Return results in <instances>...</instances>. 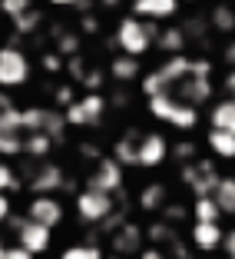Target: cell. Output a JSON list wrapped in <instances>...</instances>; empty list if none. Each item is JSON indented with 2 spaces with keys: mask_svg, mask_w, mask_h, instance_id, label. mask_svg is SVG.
I'll list each match as a JSON object with an SVG mask.
<instances>
[{
  "mask_svg": "<svg viewBox=\"0 0 235 259\" xmlns=\"http://www.w3.org/2000/svg\"><path fill=\"white\" fill-rule=\"evenodd\" d=\"M156 37H159V27L149 20H139V17H123L120 23H116V30H113V44L120 47V54L126 57H146L156 47Z\"/></svg>",
  "mask_w": 235,
  "mask_h": 259,
  "instance_id": "cell-1",
  "label": "cell"
},
{
  "mask_svg": "<svg viewBox=\"0 0 235 259\" xmlns=\"http://www.w3.org/2000/svg\"><path fill=\"white\" fill-rule=\"evenodd\" d=\"M149 113L159 123H169V126H175V130L199 126V110L189 107V103H182L172 93H156V97H149Z\"/></svg>",
  "mask_w": 235,
  "mask_h": 259,
  "instance_id": "cell-2",
  "label": "cell"
},
{
  "mask_svg": "<svg viewBox=\"0 0 235 259\" xmlns=\"http://www.w3.org/2000/svg\"><path fill=\"white\" fill-rule=\"evenodd\" d=\"M27 80H30V57L14 44L0 47V90L10 93L17 87H23Z\"/></svg>",
  "mask_w": 235,
  "mask_h": 259,
  "instance_id": "cell-3",
  "label": "cell"
},
{
  "mask_svg": "<svg viewBox=\"0 0 235 259\" xmlns=\"http://www.w3.org/2000/svg\"><path fill=\"white\" fill-rule=\"evenodd\" d=\"M103 113H106V97L103 93H83L76 103H70L63 110L67 126H96L103 120Z\"/></svg>",
  "mask_w": 235,
  "mask_h": 259,
  "instance_id": "cell-4",
  "label": "cell"
},
{
  "mask_svg": "<svg viewBox=\"0 0 235 259\" xmlns=\"http://www.w3.org/2000/svg\"><path fill=\"white\" fill-rule=\"evenodd\" d=\"M219 169H215V163L212 160H192V163H186L182 166V183H189V190L196 193V199L199 196H212L215 193V186H219Z\"/></svg>",
  "mask_w": 235,
  "mask_h": 259,
  "instance_id": "cell-5",
  "label": "cell"
},
{
  "mask_svg": "<svg viewBox=\"0 0 235 259\" xmlns=\"http://www.w3.org/2000/svg\"><path fill=\"white\" fill-rule=\"evenodd\" d=\"M76 213L83 223H106L113 216V196L99 190H80L76 193Z\"/></svg>",
  "mask_w": 235,
  "mask_h": 259,
  "instance_id": "cell-6",
  "label": "cell"
},
{
  "mask_svg": "<svg viewBox=\"0 0 235 259\" xmlns=\"http://www.w3.org/2000/svg\"><path fill=\"white\" fill-rule=\"evenodd\" d=\"M10 226L17 229V246L37 256V252H46L50 249V239H53V229L40 226V223H30V220H14Z\"/></svg>",
  "mask_w": 235,
  "mask_h": 259,
  "instance_id": "cell-7",
  "label": "cell"
},
{
  "mask_svg": "<svg viewBox=\"0 0 235 259\" xmlns=\"http://www.w3.org/2000/svg\"><path fill=\"white\" fill-rule=\"evenodd\" d=\"M120 186H123V166L113 156H99L93 173H90V180H86V190H99V193H109V196H113Z\"/></svg>",
  "mask_w": 235,
  "mask_h": 259,
  "instance_id": "cell-8",
  "label": "cell"
},
{
  "mask_svg": "<svg viewBox=\"0 0 235 259\" xmlns=\"http://www.w3.org/2000/svg\"><path fill=\"white\" fill-rule=\"evenodd\" d=\"M169 156V140L162 137V133H156V130H149V133H143V140H139V156H136V166L143 169H156L162 166Z\"/></svg>",
  "mask_w": 235,
  "mask_h": 259,
  "instance_id": "cell-9",
  "label": "cell"
},
{
  "mask_svg": "<svg viewBox=\"0 0 235 259\" xmlns=\"http://www.w3.org/2000/svg\"><path fill=\"white\" fill-rule=\"evenodd\" d=\"M27 220L30 223H40V226L53 229L63 223V203L56 196H33L30 206H27Z\"/></svg>",
  "mask_w": 235,
  "mask_h": 259,
  "instance_id": "cell-10",
  "label": "cell"
},
{
  "mask_svg": "<svg viewBox=\"0 0 235 259\" xmlns=\"http://www.w3.org/2000/svg\"><path fill=\"white\" fill-rule=\"evenodd\" d=\"M182 0H133V17L139 20H149V23H162V20H172L179 14Z\"/></svg>",
  "mask_w": 235,
  "mask_h": 259,
  "instance_id": "cell-11",
  "label": "cell"
},
{
  "mask_svg": "<svg viewBox=\"0 0 235 259\" xmlns=\"http://www.w3.org/2000/svg\"><path fill=\"white\" fill-rule=\"evenodd\" d=\"M139 140H143V130H136V126H129V130L120 133V140H116V146H113V160L120 163V166H136Z\"/></svg>",
  "mask_w": 235,
  "mask_h": 259,
  "instance_id": "cell-12",
  "label": "cell"
},
{
  "mask_svg": "<svg viewBox=\"0 0 235 259\" xmlns=\"http://www.w3.org/2000/svg\"><path fill=\"white\" fill-rule=\"evenodd\" d=\"M60 186H67V176H63V169L56 166V163H43L30 180V190L37 193V196H50V193L60 190Z\"/></svg>",
  "mask_w": 235,
  "mask_h": 259,
  "instance_id": "cell-13",
  "label": "cell"
},
{
  "mask_svg": "<svg viewBox=\"0 0 235 259\" xmlns=\"http://www.w3.org/2000/svg\"><path fill=\"white\" fill-rule=\"evenodd\" d=\"M106 73L113 76L116 83H136V80H143V60H136V57H126V54H116L113 60H109Z\"/></svg>",
  "mask_w": 235,
  "mask_h": 259,
  "instance_id": "cell-14",
  "label": "cell"
},
{
  "mask_svg": "<svg viewBox=\"0 0 235 259\" xmlns=\"http://www.w3.org/2000/svg\"><path fill=\"white\" fill-rule=\"evenodd\" d=\"M222 239H225V233H222L219 223H196V226H192V243H196V249H202V252L219 249Z\"/></svg>",
  "mask_w": 235,
  "mask_h": 259,
  "instance_id": "cell-15",
  "label": "cell"
},
{
  "mask_svg": "<svg viewBox=\"0 0 235 259\" xmlns=\"http://www.w3.org/2000/svg\"><path fill=\"white\" fill-rule=\"evenodd\" d=\"M139 246H143V229L133 226V223H123V226L116 229V236H113V249L120 252V256H129V252H143Z\"/></svg>",
  "mask_w": 235,
  "mask_h": 259,
  "instance_id": "cell-16",
  "label": "cell"
},
{
  "mask_svg": "<svg viewBox=\"0 0 235 259\" xmlns=\"http://www.w3.org/2000/svg\"><path fill=\"white\" fill-rule=\"evenodd\" d=\"M186 44H189V37H186V30H182V23H172V27L159 30V37H156V50H162L166 57L182 54Z\"/></svg>",
  "mask_w": 235,
  "mask_h": 259,
  "instance_id": "cell-17",
  "label": "cell"
},
{
  "mask_svg": "<svg viewBox=\"0 0 235 259\" xmlns=\"http://www.w3.org/2000/svg\"><path fill=\"white\" fill-rule=\"evenodd\" d=\"M209 123H212V130L235 133V100H228V97L215 100L212 110H209Z\"/></svg>",
  "mask_w": 235,
  "mask_h": 259,
  "instance_id": "cell-18",
  "label": "cell"
},
{
  "mask_svg": "<svg viewBox=\"0 0 235 259\" xmlns=\"http://www.w3.org/2000/svg\"><path fill=\"white\" fill-rule=\"evenodd\" d=\"M205 143H209V150H212L219 160H235V133H225V130H209Z\"/></svg>",
  "mask_w": 235,
  "mask_h": 259,
  "instance_id": "cell-19",
  "label": "cell"
},
{
  "mask_svg": "<svg viewBox=\"0 0 235 259\" xmlns=\"http://www.w3.org/2000/svg\"><path fill=\"white\" fill-rule=\"evenodd\" d=\"M212 199H215V206H219V213L235 216V176H222L215 193H212Z\"/></svg>",
  "mask_w": 235,
  "mask_h": 259,
  "instance_id": "cell-20",
  "label": "cell"
},
{
  "mask_svg": "<svg viewBox=\"0 0 235 259\" xmlns=\"http://www.w3.org/2000/svg\"><path fill=\"white\" fill-rule=\"evenodd\" d=\"M209 27L215 33H235V7L232 4H215L209 14Z\"/></svg>",
  "mask_w": 235,
  "mask_h": 259,
  "instance_id": "cell-21",
  "label": "cell"
},
{
  "mask_svg": "<svg viewBox=\"0 0 235 259\" xmlns=\"http://www.w3.org/2000/svg\"><path fill=\"white\" fill-rule=\"evenodd\" d=\"M166 183H149L143 186V193H139V206H143L146 213H159L162 206H166Z\"/></svg>",
  "mask_w": 235,
  "mask_h": 259,
  "instance_id": "cell-22",
  "label": "cell"
},
{
  "mask_svg": "<svg viewBox=\"0 0 235 259\" xmlns=\"http://www.w3.org/2000/svg\"><path fill=\"white\" fill-rule=\"evenodd\" d=\"M53 143H56V140L46 137V133H27V137H23V153H27V156H40V160H43L46 153L53 150Z\"/></svg>",
  "mask_w": 235,
  "mask_h": 259,
  "instance_id": "cell-23",
  "label": "cell"
},
{
  "mask_svg": "<svg viewBox=\"0 0 235 259\" xmlns=\"http://www.w3.org/2000/svg\"><path fill=\"white\" fill-rule=\"evenodd\" d=\"M192 216H196V223H219V206H215L212 196H199L196 203H192Z\"/></svg>",
  "mask_w": 235,
  "mask_h": 259,
  "instance_id": "cell-24",
  "label": "cell"
},
{
  "mask_svg": "<svg viewBox=\"0 0 235 259\" xmlns=\"http://www.w3.org/2000/svg\"><path fill=\"white\" fill-rule=\"evenodd\" d=\"M43 116H46V110H40V107L20 110V126H23V133H40V130H43Z\"/></svg>",
  "mask_w": 235,
  "mask_h": 259,
  "instance_id": "cell-25",
  "label": "cell"
},
{
  "mask_svg": "<svg viewBox=\"0 0 235 259\" xmlns=\"http://www.w3.org/2000/svg\"><path fill=\"white\" fill-rule=\"evenodd\" d=\"M23 153V133H0V156Z\"/></svg>",
  "mask_w": 235,
  "mask_h": 259,
  "instance_id": "cell-26",
  "label": "cell"
},
{
  "mask_svg": "<svg viewBox=\"0 0 235 259\" xmlns=\"http://www.w3.org/2000/svg\"><path fill=\"white\" fill-rule=\"evenodd\" d=\"M27 10H33L30 0H0V17H10V20H17V17H23Z\"/></svg>",
  "mask_w": 235,
  "mask_h": 259,
  "instance_id": "cell-27",
  "label": "cell"
},
{
  "mask_svg": "<svg viewBox=\"0 0 235 259\" xmlns=\"http://www.w3.org/2000/svg\"><path fill=\"white\" fill-rule=\"evenodd\" d=\"M56 54L60 57H80V37L76 33H63V37H56Z\"/></svg>",
  "mask_w": 235,
  "mask_h": 259,
  "instance_id": "cell-28",
  "label": "cell"
},
{
  "mask_svg": "<svg viewBox=\"0 0 235 259\" xmlns=\"http://www.w3.org/2000/svg\"><path fill=\"white\" fill-rule=\"evenodd\" d=\"M37 27H40V10H37V7L27 10L23 17H17V20H14V30H17V33H33Z\"/></svg>",
  "mask_w": 235,
  "mask_h": 259,
  "instance_id": "cell-29",
  "label": "cell"
},
{
  "mask_svg": "<svg viewBox=\"0 0 235 259\" xmlns=\"http://www.w3.org/2000/svg\"><path fill=\"white\" fill-rule=\"evenodd\" d=\"M169 153H172L175 160H182V166H186V163H192V156L199 153V146L192 143V140H182V143H172V146H169Z\"/></svg>",
  "mask_w": 235,
  "mask_h": 259,
  "instance_id": "cell-30",
  "label": "cell"
},
{
  "mask_svg": "<svg viewBox=\"0 0 235 259\" xmlns=\"http://www.w3.org/2000/svg\"><path fill=\"white\" fill-rule=\"evenodd\" d=\"M60 259H103V252L96 246H70Z\"/></svg>",
  "mask_w": 235,
  "mask_h": 259,
  "instance_id": "cell-31",
  "label": "cell"
},
{
  "mask_svg": "<svg viewBox=\"0 0 235 259\" xmlns=\"http://www.w3.org/2000/svg\"><path fill=\"white\" fill-rule=\"evenodd\" d=\"M103 80H106L103 70H86V76L80 80V83L86 87V93H99V90H103Z\"/></svg>",
  "mask_w": 235,
  "mask_h": 259,
  "instance_id": "cell-32",
  "label": "cell"
},
{
  "mask_svg": "<svg viewBox=\"0 0 235 259\" xmlns=\"http://www.w3.org/2000/svg\"><path fill=\"white\" fill-rule=\"evenodd\" d=\"M17 173L14 166H7V163H0V193H7V190H17Z\"/></svg>",
  "mask_w": 235,
  "mask_h": 259,
  "instance_id": "cell-33",
  "label": "cell"
},
{
  "mask_svg": "<svg viewBox=\"0 0 235 259\" xmlns=\"http://www.w3.org/2000/svg\"><path fill=\"white\" fill-rule=\"evenodd\" d=\"M53 100H56V107H63V110H67L70 103H76V93H73V87H56Z\"/></svg>",
  "mask_w": 235,
  "mask_h": 259,
  "instance_id": "cell-34",
  "label": "cell"
},
{
  "mask_svg": "<svg viewBox=\"0 0 235 259\" xmlns=\"http://www.w3.org/2000/svg\"><path fill=\"white\" fill-rule=\"evenodd\" d=\"M43 70L46 73H60V70H67V63H63L60 54H43Z\"/></svg>",
  "mask_w": 235,
  "mask_h": 259,
  "instance_id": "cell-35",
  "label": "cell"
},
{
  "mask_svg": "<svg viewBox=\"0 0 235 259\" xmlns=\"http://www.w3.org/2000/svg\"><path fill=\"white\" fill-rule=\"evenodd\" d=\"M146 236L156 239V243H159V239H166L169 236V223H156V226H149V233H146Z\"/></svg>",
  "mask_w": 235,
  "mask_h": 259,
  "instance_id": "cell-36",
  "label": "cell"
},
{
  "mask_svg": "<svg viewBox=\"0 0 235 259\" xmlns=\"http://www.w3.org/2000/svg\"><path fill=\"white\" fill-rule=\"evenodd\" d=\"M222 90H225L228 100H235V70H228V73L222 76Z\"/></svg>",
  "mask_w": 235,
  "mask_h": 259,
  "instance_id": "cell-37",
  "label": "cell"
},
{
  "mask_svg": "<svg viewBox=\"0 0 235 259\" xmlns=\"http://www.w3.org/2000/svg\"><path fill=\"white\" fill-rule=\"evenodd\" d=\"M222 246H225V256H228V259H235V229H228V233H225Z\"/></svg>",
  "mask_w": 235,
  "mask_h": 259,
  "instance_id": "cell-38",
  "label": "cell"
},
{
  "mask_svg": "<svg viewBox=\"0 0 235 259\" xmlns=\"http://www.w3.org/2000/svg\"><path fill=\"white\" fill-rule=\"evenodd\" d=\"M139 259H166V252H162L159 246H149V249L139 252Z\"/></svg>",
  "mask_w": 235,
  "mask_h": 259,
  "instance_id": "cell-39",
  "label": "cell"
},
{
  "mask_svg": "<svg viewBox=\"0 0 235 259\" xmlns=\"http://www.w3.org/2000/svg\"><path fill=\"white\" fill-rule=\"evenodd\" d=\"M7 259H33V256L23 249V246H10V249H7Z\"/></svg>",
  "mask_w": 235,
  "mask_h": 259,
  "instance_id": "cell-40",
  "label": "cell"
},
{
  "mask_svg": "<svg viewBox=\"0 0 235 259\" xmlns=\"http://www.w3.org/2000/svg\"><path fill=\"white\" fill-rule=\"evenodd\" d=\"M222 57H225V63L235 70V40H228L225 44V50H222Z\"/></svg>",
  "mask_w": 235,
  "mask_h": 259,
  "instance_id": "cell-41",
  "label": "cell"
},
{
  "mask_svg": "<svg viewBox=\"0 0 235 259\" xmlns=\"http://www.w3.org/2000/svg\"><path fill=\"white\" fill-rule=\"evenodd\" d=\"M4 220H10V199H7V193H0V223Z\"/></svg>",
  "mask_w": 235,
  "mask_h": 259,
  "instance_id": "cell-42",
  "label": "cell"
},
{
  "mask_svg": "<svg viewBox=\"0 0 235 259\" xmlns=\"http://www.w3.org/2000/svg\"><path fill=\"white\" fill-rule=\"evenodd\" d=\"M83 30H86V33H96V30H99V20H93V17H83Z\"/></svg>",
  "mask_w": 235,
  "mask_h": 259,
  "instance_id": "cell-43",
  "label": "cell"
},
{
  "mask_svg": "<svg viewBox=\"0 0 235 259\" xmlns=\"http://www.w3.org/2000/svg\"><path fill=\"white\" fill-rule=\"evenodd\" d=\"M50 4H53V7H76L80 0H50Z\"/></svg>",
  "mask_w": 235,
  "mask_h": 259,
  "instance_id": "cell-44",
  "label": "cell"
},
{
  "mask_svg": "<svg viewBox=\"0 0 235 259\" xmlns=\"http://www.w3.org/2000/svg\"><path fill=\"white\" fill-rule=\"evenodd\" d=\"M7 249H10V246H4V243H0V259H7Z\"/></svg>",
  "mask_w": 235,
  "mask_h": 259,
  "instance_id": "cell-45",
  "label": "cell"
},
{
  "mask_svg": "<svg viewBox=\"0 0 235 259\" xmlns=\"http://www.w3.org/2000/svg\"><path fill=\"white\" fill-rule=\"evenodd\" d=\"M99 4H103V7H113V4H116V0H99Z\"/></svg>",
  "mask_w": 235,
  "mask_h": 259,
  "instance_id": "cell-46",
  "label": "cell"
},
{
  "mask_svg": "<svg viewBox=\"0 0 235 259\" xmlns=\"http://www.w3.org/2000/svg\"><path fill=\"white\" fill-rule=\"evenodd\" d=\"M186 259H189V256H186Z\"/></svg>",
  "mask_w": 235,
  "mask_h": 259,
  "instance_id": "cell-47",
  "label": "cell"
}]
</instances>
